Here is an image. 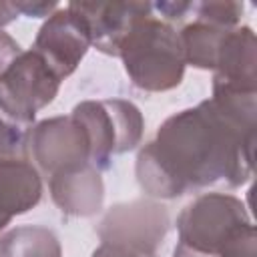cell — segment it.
I'll return each instance as SVG.
<instances>
[{
  "mask_svg": "<svg viewBox=\"0 0 257 257\" xmlns=\"http://www.w3.org/2000/svg\"><path fill=\"white\" fill-rule=\"evenodd\" d=\"M257 92L213 88L195 108L169 116L137 157V179L157 199L211 187L235 189L253 173Z\"/></svg>",
  "mask_w": 257,
  "mask_h": 257,
  "instance_id": "cell-1",
  "label": "cell"
},
{
  "mask_svg": "<svg viewBox=\"0 0 257 257\" xmlns=\"http://www.w3.org/2000/svg\"><path fill=\"white\" fill-rule=\"evenodd\" d=\"M118 56L131 82L141 90L163 92L183 80L185 56L179 32L159 16L141 18L120 42Z\"/></svg>",
  "mask_w": 257,
  "mask_h": 257,
  "instance_id": "cell-2",
  "label": "cell"
},
{
  "mask_svg": "<svg viewBox=\"0 0 257 257\" xmlns=\"http://www.w3.org/2000/svg\"><path fill=\"white\" fill-rule=\"evenodd\" d=\"M249 227H253L251 215L237 197L227 193L201 195L177 219L175 257H217Z\"/></svg>",
  "mask_w": 257,
  "mask_h": 257,
  "instance_id": "cell-3",
  "label": "cell"
},
{
  "mask_svg": "<svg viewBox=\"0 0 257 257\" xmlns=\"http://www.w3.org/2000/svg\"><path fill=\"white\" fill-rule=\"evenodd\" d=\"M72 116L84 128L90 147V165L98 171L110 167L114 155L135 149L143 135L141 110L126 100H84Z\"/></svg>",
  "mask_w": 257,
  "mask_h": 257,
  "instance_id": "cell-4",
  "label": "cell"
},
{
  "mask_svg": "<svg viewBox=\"0 0 257 257\" xmlns=\"http://www.w3.org/2000/svg\"><path fill=\"white\" fill-rule=\"evenodd\" d=\"M58 84L60 78L38 52H20L0 74V112L30 128L34 114L54 100Z\"/></svg>",
  "mask_w": 257,
  "mask_h": 257,
  "instance_id": "cell-5",
  "label": "cell"
},
{
  "mask_svg": "<svg viewBox=\"0 0 257 257\" xmlns=\"http://www.w3.org/2000/svg\"><path fill=\"white\" fill-rule=\"evenodd\" d=\"M28 153L48 177L90 165L88 139L72 114L46 118L28 131Z\"/></svg>",
  "mask_w": 257,
  "mask_h": 257,
  "instance_id": "cell-6",
  "label": "cell"
},
{
  "mask_svg": "<svg viewBox=\"0 0 257 257\" xmlns=\"http://www.w3.org/2000/svg\"><path fill=\"white\" fill-rule=\"evenodd\" d=\"M169 227V215L163 205L151 201H133L112 207L98 227L102 243L120 245L151 257L163 243Z\"/></svg>",
  "mask_w": 257,
  "mask_h": 257,
  "instance_id": "cell-7",
  "label": "cell"
},
{
  "mask_svg": "<svg viewBox=\"0 0 257 257\" xmlns=\"http://www.w3.org/2000/svg\"><path fill=\"white\" fill-rule=\"evenodd\" d=\"M90 46L86 20L68 4L48 16L38 30L32 50L38 52L52 72L62 80L74 72Z\"/></svg>",
  "mask_w": 257,
  "mask_h": 257,
  "instance_id": "cell-8",
  "label": "cell"
},
{
  "mask_svg": "<svg viewBox=\"0 0 257 257\" xmlns=\"http://www.w3.org/2000/svg\"><path fill=\"white\" fill-rule=\"evenodd\" d=\"M70 6L86 20L90 44L110 56H118L131 28L153 12V4L147 2H70Z\"/></svg>",
  "mask_w": 257,
  "mask_h": 257,
  "instance_id": "cell-9",
  "label": "cell"
},
{
  "mask_svg": "<svg viewBox=\"0 0 257 257\" xmlns=\"http://www.w3.org/2000/svg\"><path fill=\"white\" fill-rule=\"evenodd\" d=\"M255 48V32L249 26L231 28L219 44L213 88L257 92Z\"/></svg>",
  "mask_w": 257,
  "mask_h": 257,
  "instance_id": "cell-10",
  "label": "cell"
},
{
  "mask_svg": "<svg viewBox=\"0 0 257 257\" xmlns=\"http://www.w3.org/2000/svg\"><path fill=\"white\" fill-rule=\"evenodd\" d=\"M50 179V195L56 207L72 217H90L100 211L104 185L92 165L56 173Z\"/></svg>",
  "mask_w": 257,
  "mask_h": 257,
  "instance_id": "cell-11",
  "label": "cell"
},
{
  "mask_svg": "<svg viewBox=\"0 0 257 257\" xmlns=\"http://www.w3.org/2000/svg\"><path fill=\"white\" fill-rule=\"evenodd\" d=\"M42 197L38 169L28 157H0V209L14 217L30 211Z\"/></svg>",
  "mask_w": 257,
  "mask_h": 257,
  "instance_id": "cell-12",
  "label": "cell"
},
{
  "mask_svg": "<svg viewBox=\"0 0 257 257\" xmlns=\"http://www.w3.org/2000/svg\"><path fill=\"white\" fill-rule=\"evenodd\" d=\"M227 32L229 30L205 24L201 20L187 24L179 32L185 64H191V66L201 68V70H215L219 44Z\"/></svg>",
  "mask_w": 257,
  "mask_h": 257,
  "instance_id": "cell-13",
  "label": "cell"
},
{
  "mask_svg": "<svg viewBox=\"0 0 257 257\" xmlns=\"http://www.w3.org/2000/svg\"><path fill=\"white\" fill-rule=\"evenodd\" d=\"M0 257H60V243L46 227L22 225L0 237Z\"/></svg>",
  "mask_w": 257,
  "mask_h": 257,
  "instance_id": "cell-14",
  "label": "cell"
},
{
  "mask_svg": "<svg viewBox=\"0 0 257 257\" xmlns=\"http://www.w3.org/2000/svg\"><path fill=\"white\" fill-rule=\"evenodd\" d=\"M197 20L217 26V28H237L241 16H243V4L239 2H195Z\"/></svg>",
  "mask_w": 257,
  "mask_h": 257,
  "instance_id": "cell-15",
  "label": "cell"
},
{
  "mask_svg": "<svg viewBox=\"0 0 257 257\" xmlns=\"http://www.w3.org/2000/svg\"><path fill=\"white\" fill-rule=\"evenodd\" d=\"M0 157H28V128L0 112Z\"/></svg>",
  "mask_w": 257,
  "mask_h": 257,
  "instance_id": "cell-16",
  "label": "cell"
},
{
  "mask_svg": "<svg viewBox=\"0 0 257 257\" xmlns=\"http://www.w3.org/2000/svg\"><path fill=\"white\" fill-rule=\"evenodd\" d=\"M153 10H159L161 20L165 22H181L185 16L195 12V2H159L153 4Z\"/></svg>",
  "mask_w": 257,
  "mask_h": 257,
  "instance_id": "cell-17",
  "label": "cell"
},
{
  "mask_svg": "<svg viewBox=\"0 0 257 257\" xmlns=\"http://www.w3.org/2000/svg\"><path fill=\"white\" fill-rule=\"evenodd\" d=\"M18 14L30 16V18H42V16H50L52 12H56L60 8V4L56 2H14Z\"/></svg>",
  "mask_w": 257,
  "mask_h": 257,
  "instance_id": "cell-18",
  "label": "cell"
},
{
  "mask_svg": "<svg viewBox=\"0 0 257 257\" xmlns=\"http://www.w3.org/2000/svg\"><path fill=\"white\" fill-rule=\"evenodd\" d=\"M20 44L6 32L0 30V74L14 62V58L20 54Z\"/></svg>",
  "mask_w": 257,
  "mask_h": 257,
  "instance_id": "cell-19",
  "label": "cell"
},
{
  "mask_svg": "<svg viewBox=\"0 0 257 257\" xmlns=\"http://www.w3.org/2000/svg\"><path fill=\"white\" fill-rule=\"evenodd\" d=\"M92 257H147V255H141L133 249H126V247H120V245H112V243H102L94 253Z\"/></svg>",
  "mask_w": 257,
  "mask_h": 257,
  "instance_id": "cell-20",
  "label": "cell"
},
{
  "mask_svg": "<svg viewBox=\"0 0 257 257\" xmlns=\"http://www.w3.org/2000/svg\"><path fill=\"white\" fill-rule=\"evenodd\" d=\"M16 16H18V10L14 2H0V28L16 20Z\"/></svg>",
  "mask_w": 257,
  "mask_h": 257,
  "instance_id": "cell-21",
  "label": "cell"
},
{
  "mask_svg": "<svg viewBox=\"0 0 257 257\" xmlns=\"http://www.w3.org/2000/svg\"><path fill=\"white\" fill-rule=\"evenodd\" d=\"M10 219H12V217H10V215H6V213L0 209V231H2V229H6V225L10 223Z\"/></svg>",
  "mask_w": 257,
  "mask_h": 257,
  "instance_id": "cell-22",
  "label": "cell"
},
{
  "mask_svg": "<svg viewBox=\"0 0 257 257\" xmlns=\"http://www.w3.org/2000/svg\"><path fill=\"white\" fill-rule=\"evenodd\" d=\"M151 257H153V255H151Z\"/></svg>",
  "mask_w": 257,
  "mask_h": 257,
  "instance_id": "cell-23",
  "label": "cell"
}]
</instances>
